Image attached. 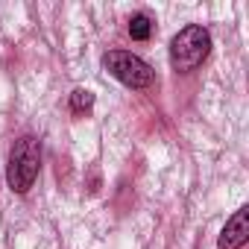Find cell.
<instances>
[{"mask_svg":"<svg viewBox=\"0 0 249 249\" xmlns=\"http://www.w3.org/2000/svg\"><path fill=\"white\" fill-rule=\"evenodd\" d=\"M211 53V36L205 27L199 24H188L185 30H179L170 41V65L179 73H191L196 71Z\"/></svg>","mask_w":249,"mask_h":249,"instance_id":"cell-1","label":"cell"},{"mask_svg":"<svg viewBox=\"0 0 249 249\" xmlns=\"http://www.w3.org/2000/svg\"><path fill=\"white\" fill-rule=\"evenodd\" d=\"M41 170V147L33 135H24L15 141L12 153H9V164H6V182L15 194H27Z\"/></svg>","mask_w":249,"mask_h":249,"instance_id":"cell-2","label":"cell"},{"mask_svg":"<svg viewBox=\"0 0 249 249\" xmlns=\"http://www.w3.org/2000/svg\"><path fill=\"white\" fill-rule=\"evenodd\" d=\"M103 68L126 88H150L156 82V71L135 53H126V50H108L103 53Z\"/></svg>","mask_w":249,"mask_h":249,"instance_id":"cell-3","label":"cell"},{"mask_svg":"<svg viewBox=\"0 0 249 249\" xmlns=\"http://www.w3.org/2000/svg\"><path fill=\"white\" fill-rule=\"evenodd\" d=\"M246 240H249V208L243 205V208H237V211L226 220L217 246H220V249H240Z\"/></svg>","mask_w":249,"mask_h":249,"instance_id":"cell-4","label":"cell"},{"mask_svg":"<svg viewBox=\"0 0 249 249\" xmlns=\"http://www.w3.org/2000/svg\"><path fill=\"white\" fill-rule=\"evenodd\" d=\"M91 108H94V91L76 88V91L71 94V111H73V114H85V111H91Z\"/></svg>","mask_w":249,"mask_h":249,"instance_id":"cell-5","label":"cell"},{"mask_svg":"<svg viewBox=\"0 0 249 249\" xmlns=\"http://www.w3.org/2000/svg\"><path fill=\"white\" fill-rule=\"evenodd\" d=\"M150 33H153L150 18H147V15H132V21H129V36H132L135 41H147Z\"/></svg>","mask_w":249,"mask_h":249,"instance_id":"cell-6","label":"cell"}]
</instances>
